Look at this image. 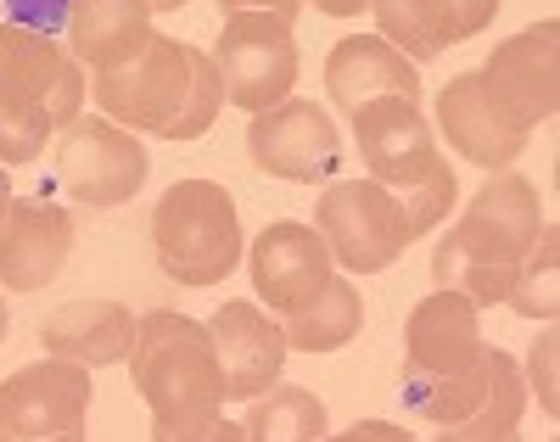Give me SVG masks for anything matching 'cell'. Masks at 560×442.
I'll return each mask as SVG.
<instances>
[{
    "label": "cell",
    "mask_w": 560,
    "mask_h": 442,
    "mask_svg": "<svg viewBox=\"0 0 560 442\" xmlns=\"http://www.w3.org/2000/svg\"><path fill=\"white\" fill-rule=\"evenodd\" d=\"M398 202H404V219H409V235H427V230H438L448 213H454V202H459V179H454V168H448V158L438 152L427 168H420L409 185H398L393 190Z\"/></svg>",
    "instance_id": "cell-27"
},
{
    "label": "cell",
    "mask_w": 560,
    "mask_h": 442,
    "mask_svg": "<svg viewBox=\"0 0 560 442\" xmlns=\"http://www.w3.org/2000/svg\"><path fill=\"white\" fill-rule=\"evenodd\" d=\"M158 269L179 286H219L242 264V213L219 179H179L152 208Z\"/></svg>",
    "instance_id": "cell-2"
},
{
    "label": "cell",
    "mask_w": 560,
    "mask_h": 442,
    "mask_svg": "<svg viewBox=\"0 0 560 442\" xmlns=\"http://www.w3.org/2000/svg\"><path fill=\"white\" fill-rule=\"evenodd\" d=\"M129 375L152 409L158 442H236V437H247L242 426L224 420V370H219L208 319L152 309L135 325Z\"/></svg>",
    "instance_id": "cell-1"
},
{
    "label": "cell",
    "mask_w": 560,
    "mask_h": 442,
    "mask_svg": "<svg viewBox=\"0 0 560 442\" xmlns=\"http://www.w3.org/2000/svg\"><path fill=\"white\" fill-rule=\"evenodd\" d=\"M213 348H219V370H224V398L230 404H253L258 392H269L287 370V330L280 314L269 319V309L258 303H224L213 319Z\"/></svg>",
    "instance_id": "cell-13"
},
{
    "label": "cell",
    "mask_w": 560,
    "mask_h": 442,
    "mask_svg": "<svg viewBox=\"0 0 560 442\" xmlns=\"http://www.w3.org/2000/svg\"><path fill=\"white\" fill-rule=\"evenodd\" d=\"M510 275L516 269H504V264H477V258H465L459 269H454V291H465L477 309H488V303H504V291H510Z\"/></svg>",
    "instance_id": "cell-31"
},
{
    "label": "cell",
    "mask_w": 560,
    "mask_h": 442,
    "mask_svg": "<svg viewBox=\"0 0 560 442\" xmlns=\"http://www.w3.org/2000/svg\"><path fill=\"white\" fill-rule=\"evenodd\" d=\"M247 442H319L325 431H331V420H325V404L319 392L308 386H269L253 398L247 420H242Z\"/></svg>",
    "instance_id": "cell-24"
},
{
    "label": "cell",
    "mask_w": 560,
    "mask_h": 442,
    "mask_svg": "<svg viewBox=\"0 0 560 442\" xmlns=\"http://www.w3.org/2000/svg\"><path fill=\"white\" fill-rule=\"evenodd\" d=\"M314 230L325 235L337 269L348 275H382L404 258L409 247V219L404 202L382 179H337L319 190L314 202Z\"/></svg>",
    "instance_id": "cell-4"
},
{
    "label": "cell",
    "mask_w": 560,
    "mask_h": 442,
    "mask_svg": "<svg viewBox=\"0 0 560 442\" xmlns=\"http://www.w3.org/2000/svg\"><path fill=\"white\" fill-rule=\"evenodd\" d=\"M280 330H287V348H298V353H337V348H348V341L364 330L359 286L348 275H331L298 314L280 319Z\"/></svg>",
    "instance_id": "cell-23"
},
{
    "label": "cell",
    "mask_w": 560,
    "mask_h": 442,
    "mask_svg": "<svg viewBox=\"0 0 560 442\" xmlns=\"http://www.w3.org/2000/svg\"><path fill=\"white\" fill-rule=\"evenodd\" d=\"M504 0H370L376 28L409 62H432L448 45H465L499 18Z\"/></svg>",
    "instance_id": "cell-17"
},
{
    "label": "cell",
    "mask_w": 560,
    "mask_h": 442,
    "mask_svg": "<svg viewBox=\"0 0 560 442\" xmlns=\"http://www.w3.org/2000/svg\"><path fill=\"white\" fill-rule=\"evenodd\" d=\"M303 7H314L325 18H359V12H370V0H303Z\"/></svg>",
    "instance_id": "cell-34"
},
{
    "label": "cell",
    "mask_w": 560,
    "mask_h": 442,
    "mask_svg": "<svg viewBox=\"0 0 560 442\" xmlns=\"http://www.w3.org/2000/svg\"><path fill=\"white\" fill-rule=\"evenodd\" d=\"M342 437H348V442H370V437H382V442H404L409 431H404V426H387V420H359V426H348Z\"/></svg>",
    "instance_id": "cell-33"
},
{
    "label": "cell",
    "mask_w": 560,
    "mask_h": 442,
    "mask_svg": "<svg viewBox=\"0 0 560 442\" xmlns=\"http://www.w3.org/2000/svg\"><path fill=\"white\" fill-rule=\"evenodd\" d=\"M247 158L269 179L319 185V179H331L337 163H342V135H337V124H331L325 107L303 102V95H287V102L253 113V124H247Z\"/></svg>",
    "instance_id": "cell-10"
},
{
    "label": "cell",
    "mask_w": 560,
    "mask_h": 442,
    "mask_svg": "<svg viewBox=\"0 0 560 442\" xmlns=\"http://www.w3.org/2000/svg\"><path fill=\"white\" fill-rule=\"evenodd\" d=\"M51 118L39 107H23V102H0V163L18 168V163H34L51 140Z\"/></svg>",
    "instance_id": "cell-29"
},
{
    "label": "cell",
    "mask_w": 560,
    "mask_h": 442,
    "mask_svg": "<svg viewBox=\"0 0 560 442\" xmlns=\"http://www.w3.org/2000/svg\"><path fill=\"white\" fill-rule=\"evenodd\" d=\"M213 68L224 84V102L242 113H264L275 102H287L298 84V39L292 23L275 12H224Z\"/></svg>",
    "instance_id": "cell-5"
},
{
    "label": "cell",
    "mask_w": 560,
    "mask_h": 442,
    "mask_svg": "<svg viewBox=\"0 0 560 442\" xmlns=\"http://www.w3.org/2000/svg\"><path fill=\"white\" fill-rule=\"evenodd\" d=\"M504 303L522 319H555V309H560V235L549 219H544L538 241L527 247V258L516 264V275H510Z\"/></svg>",
    "instance_id": "cell-25"
},
{
    "label": "cell",
    "mask_w": 560,
    "mask_h": 442,
    "mask_svg": "<svg viewBox=\"0 0 560 442\" xmlns=\"http://www.w3.org/2000/svg\"><path fill=\"white\" fill-rule=\"evenodd\" d=\"M247 275H253L258 303L287 319L337 275V258H331V247H325V235L314 224L280 219V224H264L258 241L247 247Z\"/></svg>",
    "instance_id": "cell-12"
},
{
    "label": "cell",
    "mask_w": 560,
    "mask_h": 442,
    "mask_svg": "<svg viewBox=\"0 0 560 442\" xmlns=\"http://www.w3.org/2000/svg\"><path fill=\"white\" fill-rule=\"evenodd\" d=\"M482 309L465 298V291L454 286H438L432 298H420L409 325H404V364L409 370H459V364H471L477 348H482Z\"/></svg>",
    "instance_id": "cell-19"
},
{
    "label": "cell",
    "mask_w": 560,
    "mask_h": 442,
    "mask_svg": "<svg viewBox=\"0 0 560 442\" xmlns=\"http://www.w3.org/2000/svg\"><path fill=\"white\" fill-rule=\"evenodd\" d=\"M219 107H224L219 68H213L208 51H197V45H191V90H185V107L174 113V124L163 129V140H174V146H179V140H202V135L213 129Z\"/></svg>",
    "instance_id": "cell-28"
},
{
    "label": "cell",
    "mask_w": 560,
    "mask_h": 442,
    "mask_svg": "<svg viewBox=\"0 0 560 442\" xmlns=\"http://www.w3.org/2000/svg\"><path fill=\"white\" fill-rule=\"evenodd\" d=\"M135 309L113 303V298H79V303H62L39 319V348L57 353V359H73V364H124L129 348H135Z\"/></svg>",
    "instance_id": "cell-20"
},
{
    "label": "cell",
    "mask_w": 560,
    "mask_h": 442,
    "mask_svg": "<svg viewBox=\"0 0 560 442\" xmlns=\"http://www.w3.org/2000/svg\"><path fill=\"white\" fill-rule=\"evenodd\" d=\"M158 12H179V7H191V0H152Z\"/></svg>",
    "instance_id": "cell-36"
},
{
    "label": "cell",
    "mask_w": 560,
    "mask_h": 442,
    "mask_svg": "<svg viewBox=\"0 0 560 442\" xmlns=\"http://www.w3.org/2000/svg\"><path fill=\"white\" fill-rule=\"evenodd\" d=\"M493 102L516 118L527 135L560 113V23L544 18L522 34H510L477 73Z\"/></svg>",
    "instance_id": "cell-11"
},
{
    "label": "cell",
    "mask_w": 560,
    "mask_h": 442,
    "mask_svg": "<svg viewBox=\"0 0 560 442\" xmlns=\"http://www.w3.org/2000/svg\"><path fill=\"white\" fill-rule=\"evenodd\" d=\"M90 426V364L45 353L0 381V442H79Z\"/></svg>",
    "instance_id": "cell-8"
},
{
    "label": "cell",
    "mask_w": 560,
    "mask_h": 442,
    "mask_svg": "<svg viewBox=\"0 0 560 442\" xmlns=\"http://www.w3.org/2000/svg\"><path fill=\"white\" fill-rule=\"evenodd\" d=\"M185 90H191V45L168 34H152L129 62L90 73L96 107L135 135H163L185 107Z\"/></svg>",
    "instance_id": "cell-6"
},
{
    "label": "cell",
    "mask_w": 560,
    "mask_h": 442,
    "mask_svg": "<svg viewBox=\"0 0 560 442\" xmlns=\"http://www.w3.org/2000/svg\"><path fill=\"white\" fill-rule=\"evenodd\" d=\"M527 375L538 386V409L544 415H560V330L544 319V330L533 336V348H527Z\"/></svg>",
    "instance_id": "cell-30"
},
{
    "label": "cell",
    "mask_w": 560,
    "mask_h": 442,
    "mask_svg": "<svg viewBox=\"0 0 560 442\" xmlns=\"http://www.w3.org/2000/svg\"><path fill=\"white\" fill-rule=\"evenodd\" d=\"M522 415H527V381H522V364L499 348V370H493L488 404H482L471 420H459L454 431H443V437H454V442H510V437L522 431Z\"/></svg>",
    "instance_id": "cell-26"
},
{
    "label": "cell",
    "mask_w": 560,
    "mask_h": 442,
    "mask_svg": "<svg viewBox=\"0 0 560 442\" xmlns=\"http://www.w3.org/2000/svg\"><path fill=\"white\" fill-rule=\"evenodd\" d=\"M353 140H359V158L370 168V179H382L387 190L409 185L420 168L438 158V140L432 124L415 102L404 95H376V102H359L353 113Z\"/></svg>",
    "instance_id": "cell-16"
},
{
    "label": "cell",
    "mask_w": 560,
    "mask_h": 442,
    "mask_svg": "<svg viewBox=\"0 0 560 442\" xmlns=\"http://www.w3.org/2000/svg\"><path fill=\"white\" fill-rule=\"evenodd\" d=\"M7 330H12V314H7V298H0V341H7Z\"/></svg>",
    "instance_id": "cell-37"
},
{
    "label": "cell",
    "mask_w": 560,
    "mask_h": 442,
    "mask_svg": "<svg viewBox=\"0 0 560 442\" xmlns=\"http://www.w3.org/2000/svg\"><path fill=\"white\" fill-rule=\"evenodd\" d=\"M325 95L353 113L359 102H376V95H420V62H409L398 45H387L382 34H348L331 45L325 57Z\"/></svg>",
    "instance_id": "cell-18"
},
{
    "label": "cell",
    "mask_w": 560,
    "mask_h": 442,
    "mask_svg": "<svg viewBox=\"0 0 560 442\" xmlns=\"http://www.w3.org/2000/svg\"><path fill=\"white\" fill-rule=\"evenodd\" d=\"M438 129H443V140L465 163H477L488 174L510 168L522 158V146H527V129L493 102V90L477 73H454L438 90Z\"/></svg>",
    "instance_id": "cell-14"
},
{
    "label": "cell",
    "mask_w": 560,
    "mask_h": 442,
    "mask_svg": "<svg viewBox=\"0 0 560 442\" xmlns=\"http://www.w3.org/2000/svg\"><path fill=\"white\" fill-rule=\"evenodd\" d=\"M224 12H275V18H287V23H298V12H303V0H219Z\"/></svg>",
    "instance_id": "cell-32"
},
{
    "label": "cell",
    "mask_w": 560,
    "mask_h": 442,
    "mask_svg": "<svg viewBox=\"0 0 560 442\" xmlns=\"http://www.w3.org/2000/svg\"><path fill=\"white\" fill-rule=\"evenodd\" d=\"M544 230V202H538V185L527 174H510V168H493L488 185L471 196V208L459 213V224L438 241L432 253V280L448 286L454 269L465 258L477 264H504L516 269L527 258V247Z\"/></svg>",
    "instance_id": "cell-3"
},
{
    "label": "cell",
    "mask_w": 560,
    "mask_h": 442,
    "mask_svg": "<svg viewBox=\"0 0 560 442\" xmlns=\"http://www.w3.org/2000/svg\"><path fill=\"white\" fill-rule=\"evenodd\" d=\"M84 95H90V68L68 45L23 23H0V102L39 107L51 129H68L84 113Z\"/></svg>",
    "instance_id": "cell-9"
},
{
    "label": "cell",
    "mask_w": 560,
    "mask_h": 442,
    "mask_svg": "<svg viewBox=\"0 0 560 442\" xmlns=\"http://www.w3.org/2000/svg\"><path fill=\"white\" fill-rule=\"evenodd\" d=\"M57 185L84 208H124L135 202V190L147 185L152 158L135 140V129L113 124V118H73L68 129H57Z\"/></svg>",
    "instance_id": "cell-7"
},
{
    "label": "cell",
    "mask_w": 560,
    "mask_h": 442,
    "mask_svg": "<svg viewBox=\"0 0 560 442\" xmlns=\"http://www.w3.org/2000/svg\"><path fill=\"white\" fill-rule=\"evenodd\" d=\"M493 370H499V348L493 341H482L477 359L471 364H459V370H409L398 375V398L420 415V420H432L438 431H454L459 420H471L482 404H488V392H493Z\"/></svg>",
    "instance_id": "cell-22"
},
{
    "label": "cell",
    "mask_w": 560,
    "mask_h": 442,
    "mask_svg": "<svg viewBox=\"0 0 560 442\" xmlns=\"http://www.w3.org/2000/svg\"><path fill=\"white\" fill-rule=\"evenodd\" d=\"M12 208V179H7V163H0V213Z\"/></svg>",
    "instance_id": "cell-35"
},
{
    "label": "cell",
    "mask_w": 560,
    "mask_h": 442,
    "mask_svg": "<svg viewBox=\"0 0 560 442\" xmlns=\"http://www.w3.org/2000/svg\"><path fill=\"white\" fill-rule=\"evenodd\" d=\"M152 0H73L68 7V51L90 68H118L152 39Z\"/></svg>",
    "instance_id": "cell-21"
},
{
    "label": "cell",
    "mask_w": 560,
    "mask_h": 442,
    "mask_svg": "<svg viewBox=\"0 0 560 442\" xmlns=\"http://www.w3.org/2000/svg\"><path fill=\"white\" fill-rule=\"evenodd\" d=\"M68 253H73V219L45 196H12V208L0 213V286L7 291L51 286Z\"/></svg>",
    "instance_id": "cell-15"
}]
</instances>
